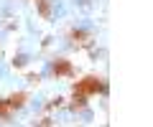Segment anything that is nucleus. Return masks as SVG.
I'll list each match as a JSON object with an SVG mask.
<instances>
[{"label": "nucleus", "instance_id": "nucleus-2", "mask_svg": "<svg viewBox=\"0 0 153 127\" xmlns=\"http://www.w3.org/2000/svg\"><path fill=\"white\" fill-rule=\"evenodd\" d=\"M26 99H28V94H23V92L21 94H13L10 99H0V117H8L13 109H18Z\"/></svg>", "mask_w": 153, "mask_h": 127}, {"label": "nucleus", "instance_id": "nucleus-1", "mask_svg": "<svg viewBox=\"0 0 153 127\" xmlns=\"http://www.w3.org/2000/svg\"><path fill=\"white\" fill-rule=\"evenodd\" d=\"M102 89H105V84H102V79H97V76H87V79H82V81H76L74 104H84V99H87L89 94H97V92H102Z\"/></svg>", "mask_w": 153, "mask_h": 127}, {"label": "nucleus", "instance_id": "nucleus-3", "mask_svg": "<svg viewBox=\"0 0 153 127\" xmlns=\"http://www.w3.org/2000/svg\"><path fill=\"white\" fill-rule=\"evenodd\" d=\"M54 74H56V76H66V74H71V64H69V61H56V64H54Z\"/></svg>", "mask_w": 153, "mask_h": 127}]
</instances>
